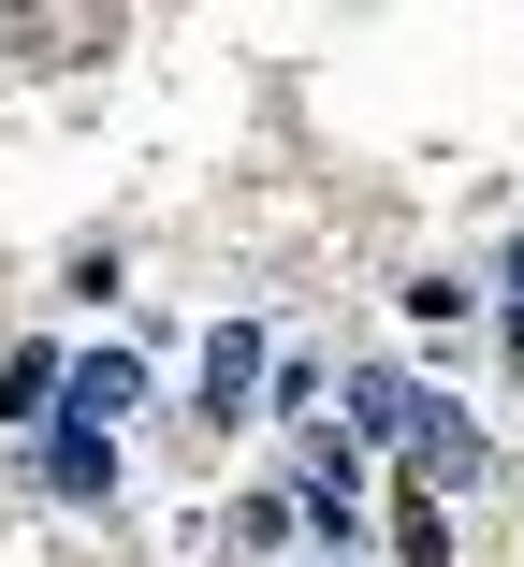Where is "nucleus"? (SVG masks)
<instances>
[{
	"label": "nucleus",
	"instance_id": "obj_1",
	"mask_svg": "<svg viewBox=\"0 0 524 567\" xmlns=\"http://www.w3.org/2000/svg\"><path fill=\"white\" fill-rule=\"evenodd\" d=\"M291 509L350 538V509H364V451H350V436H306V495H291Z\"/></svg>",
	"mask_w": 524,
	"mask_h": 567
},
{
	"label": "nucleus",
	"instance_id": "obj_2",
	"mask_svg": "<svg viewBox=\"0 0 524 567\" xmlns=\"http://www.w3.org/2000/svg\"><path fill=\"white\" fill-rule=\"evenodd\" d=\"M248 364H263V334H204V408H248Z\"/></svg>",
	"mask_w": 524,
	"mask_h": 567
},
{
	"label": "nucleus",
	"instance_id": "obj_3",
	"mask_svg": "<svg viewBox=\"0 0 524 567\" xmlns=\"http://www.w3.org/2000/svg\"><path fill=\"white\" fill-rule=\"evenodd\" d=\"M350 408H364V436H423V393L408 379H350Z\"/></svg>",
	"mask_w": 524,
	"mask_h": 567
},
{
	"label": "nucleus",
	"instance_id": "obj_4",
	"mask_svg": "<svg viewBox=\"0 0 524 567\" xmlns=\"http://www.w3.org/2000/svg\"><path fill=\"white\" fill-rule=\"evenodd\" d=\"M73 393H88V422H117V408H132V393H146V379H132V364H117V350H102V364H73Z\"/></svg>",
	"mask_w": 524,
	"mask_h": 567
},
{
	"label": "nucleus",
	"instance_id": "obj_5",
	"mask_svg": "<svg viewBox=\"0 0 524 567\" xmlns=\"http://www.w3.org/2000/svg\"><path fill=\"white\" fill-rule=\"evenodd\" d=\"M510 306H524V248H510Z\"/></svg>",
	"mask_w": 524,
	"mask_h": 567
}]
</instances>
